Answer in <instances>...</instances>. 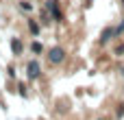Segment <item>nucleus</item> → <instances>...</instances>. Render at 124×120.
<instances>
[{"label": "nucleus", "mask_w": 124, "mask_h": 120, "mask_svg": "<svg viewBox=\"0 0 124 120\" xmlns=\"http://www.w3.org/2000/svg\"><path fill=\"white\" fill-rule=\"evenodd\" d=\"M28 77H39V66L37 63H28Z\"/></svg>", "instance_id": "nucleus-2"}, {"label": "nucleus", "mask_w": 124, "mask_h": 120, "mask_svg": "<svg viewBox=\"0 0 124 120\" xmlns=\"http://www.w3.org/2000/svg\"><path fill=\"white\" fill-rule=\"evenodd\" d=\"M48 59H50L52 63H59V61H63V48H50V52H48Z\"/></svg>", "instance_id": "nucleus-1"}]
</instances>
